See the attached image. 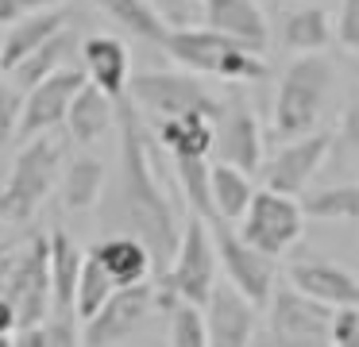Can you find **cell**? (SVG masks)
I'll list each match as a JSON object with an SVG mask.
<instances>
[{
  "mask_svg": "<svg viewBox=\"0 0 359 347\" xmlns=\"http://www.w3.org/2000/svg\"><path fill=\"white\" fill-rule=\"evenodd\" d=\"M0 347H16V339H12V336H0Z\"/></svg>",
  "mask_w": 359,
  "mask_h": 347,
  "instance_id": "b9f144b4",
  "label": "cell"
},
{
  "mask_svg": "<svg viewBox=\"0 0 359 347\" xmlns=\"http://www.w3.org/2000/svg\"><path fill=\"white\" fill-rule=\"evenodd\" d=\"M66 27H70L66 4L62 8H47V12H35V15H27V20L12 23L8 35H4V43H0V66H4V74H12L20 62H27L39 46H47L50 39L62 35Z\"/></svg>",
  "mask_w": 359,
  "mask_h": 347,
  "instance_id": "d6986e66",
  "label": "cell"
},
{
  "mask_svg": "<svg viewBox=\"0 0 359 347\" xmlns=\"http://www.w3.org/2000/svg\"><path fill=\"white\" fill-rule=\"evenodd\" d=\"M112 293H116V282L109 278V270H104L93 254H86L81 282H78V297H74V316H78L81 324H89L112 301Z\"/></svg>",
  "mask_w": 359,
  "mask_h": 347,
  "instance_id": "f546056e",
  "label": "cell"
},
{
  "mask_svg": "<svg viewBox=\"0 0 359 347\" xmlns=\"http://www.w3.org/2000/svg\"><path fill=\"white\" fill-rule=\"evenodd\" d=\"M332 27H336V39H340V46H348V50H359V0H340Z\"/></svg>",
  "mask_w": 359,
  "mask_h": 347,
  "instance_id": "836d02e7",
  "label": "cell"
},
{
  "mask_svg": "<svg viewBox=\"0 0 359 347\" xmlns=\"http://www.w3.org/2000/svg\"><path fill=\"white\" fill-rule=\"evenodd\" d=\"M151 4L158 8V15H163L170 27H194V8H197V0H151Z\"/></svg>",
  "mask_w": 359,
  "mask_h": 347,
  "instance_id": "74e56055",
  "label": "cell"
},
{
  "mask_svg": "<svg viewBox=\"0 0 359 347\" xmlns=\"http://www.w3.org/2000/svg\"><path fill=\"white\" fill-rule=\"evenodd\" d=\"M197 12H201V27L232 35L240 43L255 46V50H263L266 39H271L259 0H197Z\"/></svg>",
  "mask_w": 359,
  "mask_h": 347,
  "instance_id": "e0dca14e",
  "label": "cell"
},
{
  "mask_svg": "<svg viewBox=\"0 0 359 347\" xmlns=\"http://www.w3.org/2000/svg\"><path fill=\"white\" fill-rule=\"evenodd\" d=\"M158 308V290H151L147 282L143 285H128V290H116L112 301L86 324V347H112L132 339L135 332L147 324V316Z\"/></svg>",
  "mask_w": 359,
  "mask_h": 347,
  "instance_id": "7c38bea8",
  "label": "cell"
},
{
  "mask_svg": "<svg viewBox=\"0 0 359 347\" xmlns=\"http://www.w3.org/2000/svg\"><path fill=\"white\" fill-rule=\"evenodd\" d=\"M336 39L332 27V15L325 8L309 4V8H297V12L286 15L282 23V46L294 54H325V46Z\"/></svg>",
  "mask_w": 359,
  "mask_h": 347,
  "instance_id": "d4e9b609",
  "label": "cell"
},
{
  "mask_svg": "<svg viewBox=\"0 0 359 347\" xmlns=\"http://www.w3.org/2000/svg\"><path fill=\"white\" fill-rule=\"evenodd\" d=\"M336 135L344 139V143L351 147V151H359V97L351 100L348 108H344V116H340V131Z\"/></svg>",
  "mask_w": 359,
  "mask_h": 347,
  "instance_id": "f35d334b",
  "label": "cell"
},
{
  "mask_svg": "<svg viewBox=\"0 0 359 347\" xmlns=\"http://www.w3.org/2000/svg\"><path fill=\"white\" fill-rule=\"evenodd\" d=\"M62 158L66 147L55 131L20 143L16 162H12L4 185H0V220L4 224L32 220L39 212V205L50 197V189L62 185Z\"/></svg>",
  "mask_w": 359,
  "mask_h": 347,
  "instance_id": "277c9868",
  "label": "cell"
},
{
  "mask_svg": "<svg viewBox=\"0 0 359 347\" xmlns=\"http://www.w3.org/2000/svg\"><path fill=\"white\" fill-rule=\"evenodd\" d=\"M170 347H209V324H205V308L197 305H170Z\"/></svg>",
  "mask_w": 359,
  "mask_h": 347,
  "instance_id": "1f68e13d",
  "label": "cell"
},
{
  "mask_svg": "<svg viewBox=\"0 0 359 347\" xmlns=\"http://www.w3.org/2000/svg\"><path fill=\"white\" fill-rule=\"evenodd\" d=\"M12 332H20V316L12 308V301L0 297V336H12Z\"/></svg>",
  "mask_w": 359,
  "mask_h": 347,
  "instance_id": "60d3db41",
  "label": "cell"
},
{
  "mask_svg": "<svg viewBox=\"0 0 359 347\" xmlns=\"http://www.w3.org/2000/svg\"><path fill=\"white\" fill-rule=\"evenodd\" d=\"M89 254H93L104 270H109V278L116 282V290L143 285L151 278V270H155L151 251L135 236H109V239H101V243H97Z\"/></svg>",
  "mask_w": 359,
  "mask_h": 347,
  "instance_id": "ffe728a7",
  "label": "cell"
},
{
  "mask_svg": "<svg viewBox=\"0 0 359 347\" xmlns=\"http://www.w3.org/2000/svg\"><path fill=\"white\" fill-rule=\"evenodd\" d=\"M170 170L178 177V197L189 205V212L209 224H220L217 205H212V162L209 158H170Z\"/></svg>",
  "mask_w": 359,
  "mask_h": 347,
  "instance_id": "484cf974",
  "label": "cell"
},
{
  "mask_svg": "<svg viewBox=\"0 0 359 347\" xmlns=\"http://www.w3.org/2000/svg\"><path fill=\"white\" fill-rule=\"evenodd\" d=\"M104 197V162L93 154H78L62 170V205L70 212H86Z\"/></svg>",
  "mask_w": 359,
  "mask_h": 347,
  "instance_id": "83f0119b",
  "label": "cell"
},
{
  "mask_svg": "<svg viewBox=\"0 0 359 347\" xmlns=\"http://www.w3.org/2000/svg\"><path fill=\"white\" fill-rule=\"evenodd\" d=\"M86 69H58L55 77H47L43 85H35L32 93L24 97V120H20V143L27 139H39V135H50L58 123H66L70 116V104L81 89H86Z\"/></svg>",
  "mask_w": 359,
  "mask_h": 347,
  "instance_id": "4fadbf2b",
  "label": "cell"
},
{
  "mask_svg": "<svg viewBox=\"0 0 359 347\" xmlns=\"http://www.w3.org/2000/svg\"><path fill=\"white\" fill-rule=\"evenodd\" d=\"M120 116V100H112L109 93H101L93 81H86V89L74 97L70 116H66V131H70L74 143L93 147L101 135H109V128Z\"/></svg>",
  "mask_w": 359,
  "mask_h": 347,
  "instance_id": "44dd1931",
  "label": "cell"
},
{
  "mask_svg": "<svg viewBox=\"0 0 359 347\" xmlns=\"http://www.w3.org/2000/svg\"><path fill=\"white\" fill-rule=\"evenodd\" d=\"M328 347H359V308H336Z\"/></svg>",
  "mask_w": 359,
  "mask_h": 347,
  "instance_id": "d590c367",
  "label": "cell"
},
{
  "mask_svg": "<svg viewBox=\"0 0 359 347\" xmlns=\"http://www.w3.org/2000/svg\"><path fill=\"white\" fill-rule=\"evenodd\" d=\"M0 74H4V66H0Z\"/></svg>",
  "mask_w": 359,
  "mask_h": 347,
  "instance_id": "ee69618b",
  "label": "cell"
},
{
  "mask_svg": "<svg viewBox=\"0 0 359 347\" xmlns=\"http://www.w3.org/2000/svg\"><path fill=\"white\" fill-rule=\"evenodd\" d=\"M66 0H0V23L12 27V23L27 20L35 12H47V8H62Z\"/></svg>",
  "mask_w": 359,
  "mask_h": 347,
  "instance_id": "e575fe53",
  "label": "cell"
},
{
  "mask_svg": "<svg viewBox=\"0 0 359 347\" xmlns=\"http://www.w3.org/2000/svg\"><path fill=\"white\" fill-rule=\"evenodd\" d=\"M336 308L305 297L294 285H278L266 305V328L251 347H328L332 343Z\"/></svg>",
  "mask_w": 359,
  "mask_h": 347,
  "instance_id": "ba28073f",
  "label": "cell"
},
{
  "mask_svg": "<svg viewBox=\"0 0 359 347\" xmlns=\"http://www.w3.org/2000/svg\"><path fill=\"white\" fill-rule=\"evenodd\" d=\"M81 266L86 254L70 239V231L50 236V285H55V316H74V297H78Z\"/></svg>",
  "mask_w": 359,
  "mask_h": 347,
  "instance_id": "603a6c76",
  "label": "cell"
},
{
  "mask_svg": "<svg viewBox=\"0 0 359 347\" xmlns=\"http://www.w3.org/2000/svg\"><path fill=\"white\" fill-rule=\"evenodd\" d=\"M217 162H228V166L236 170H248V174H255V170H263V128H259V116L251 112L243 100H232V104L224 108V116H220L217 123Z\"/></svg>",
  "mask_w": 359,
  "mask_h": 347,
  "instance_id": "2e32d148",
  "label": "cell"
},
{
  "mask_svg": "<svg viewBox=\"0 0 359 347\" xmlns=\"http://www.w3.org/2000/svg\"><path fill=\"white\" fill-rule=\"evenodd\" d=\"M132 104L140 112H151L155 120H178V116H205V120L220 123L224 116V100L209 89L197 74L189 69H147L135 74L132 85Z\"/></svg>",
  "mask_w": 359,
  "mask_h": 347,
  "instance_id": "52a82bcc",
  "label": "cell"
},
{
  "mask_svg": "<svg viewBox=\"0 0 359 347\" xmlns=\"http://www.w3.org/2000/svg\"><path fill=\"white\" fill-rule=\"evenodd\" d=\"M212 239H217V254H220V270H224V282L232 290H240L243 297L255 308H266L278 290V266L271 254L255 251L240 231H232L228 224H212Z\"/></svg>",
  "mask_w": 359,
  "mask_h": 347,
  "instance_id": "30bf717a",
  "label": "cell"
},
{
  "mask_svg": "<svg viewBox=\"0 0 359 347\" xmlns=\"http://www.w3.org/2000/svg\"><path fill=\"white\" fill-rule=\"evenodd\" d=\"M309 220H359V185H328L302 200Z\"/></svg>",
  "mask_w": 359,
  "mask_h": 347,
  "instance_id": "4dcf8cb0",
  "label": "cell"
},
{
  "mask_svg": "<svg viewBox=\"0 0 359 347\" xmlns=\"http://www.w3.org/2000/svg\"><path fill=\"white\" fill-rule=\"evenodd\" d=\"M163 50L189 74L220 77V81H263L266 77V58L263 50L240 43L232 35H220L212 27H170Z\"/></svg>",
  "mask_w": 359,
  "mask_h": 347,
  "instance_id": "7a4b0ae2",
  "label": "cell"
},
{
  "mask_svg": "<svg viewBox=\"0 0 359 347\" xmlns=\"http://www.w3.org/2000/svg\"><path fill=\"white\" fill-rule=\"evenodd\" d=\"M70 54H74V31L66 27L62 35H55L47 46H39L32 58L20 62V66L12 69V85L32 93L35 85H43L47 77H55L58 69H66V58H70Z\"/></svg>",
  "mask_w": 359,
  "mask_h": 347,
  "instance_id": "f1b7e54d",
  "label": "cell"
},
{
  "mask_svg": "<svg viewBox=\"0 0 359 347\" xmlns=\"http://www.w3.org/2000/svg\"><path fill=\"white\" fill-rule=\"evenodd\" d=\"M16 347H50V332H47V324L16 332Z\"/></svg>",
  "mask_w": 359,
  "mask_h": 347,
  "instance_id": "ab89813d",
  "label": "cell"
},
{
  "mask_svg": "<svg viewBox=\"0 0 359 347\" xmlns=\"http://www.w3.org/2000/svg\"><path fill=\"white\" fill-rule=\"evenodd\" d=\"M93 4L101 8L112 23H120V27L132 31V35L143 39V43L163 46L166 35H170V23L158 15V8L151 4V0H93Z\"/></svg>",
  "mask_w": 359,
  "mask_h": 347,
  "instance_id": "4316f807",
  "label": "cell"
},
{
  "mask_svg": "<svg viewBox=\"0 0 359 347\" xmlns=\"http://www.w3.org/2000/svg\"><path fill=\"white\" fill-rule=\"evenodd\" d=\"M50 347H86V339L78 336V316H55L47 320Z\"/></svg>",
  "mask_w": 359,
  "mask_h": 347,
  "instance_id": "8d00e7d4",
  "label": "cell"
},
{
  "mask_svg": "<svg viewBox=\"0 0 359 347\" xmlns=\"http://www.w3.org/2000/svg\"><path fill=\"white\" fill-rule=\"evenodd\" d=\"M332 143H336L332 131H313V135L282 143L278 151L263 162V189L286 193V197H302L305 185L313 182V174L325 166Z\"/></svg>",
  "mask_w": 359,
  "mask_h": 347,
  "instance_id": "8fae6325",
  "label": "cell"
},
{
  "mask_svg": "<svg viewBox=\"0 0 359 347\" xmlns=\"http://www.w3.org/2000/svg\"><path fill=\"white\" fill-rule=\"evenodd\" d=\"M155 139L170 158H209L217 147V123L205 116H178V120H158Z\"/></svg>",
  "mask_w": 359,
  "mask_h": 347,
  "instance_id": "7402d4cb",
  "label": "cell"
},
{
  "mask_svg": "<svg viewBox=\"0 0 359 347\" xmlns=\"http://www.w3.org/2000/svg\"><path fill=\"white\" fill-rule=\"evenodd\" d=\"M217 274H220V254H217V239H212V224L189 212L178 254H174V262L166 266L163 285H158V301H163L166 308L178 305V301L205 308L212 297V290L220 285Z\"/></svg>",
  "mask_w": 359,
  "mask_h": 347,
  "instance_id": "8992f818",
  "label": "cell"
},
{
  "mask_svg": "<svg viewBox=\"0 0 359 347\" xmlns=\"http://www.w3.org/2000/svg\"><path fill=\"white\" fill-rule=\"evenodd\" d=\"M20 120H24V93L16 85H0V151L20 135Z\"/></svg>",
  "mask_w": 359,
  "mask_h": 347,
  "instance_id": "d6a6232c",
  "label": "cell"
},
{
  "mask_svg": "<svg viewBox=\"0 0 359 347\" xmlns=\"http://www.w3.org/2000/svg\"><path fill=\"white\" fill-rule=\"evenodd\" d=\"M0 297L12 301L20 316V332L47 324L55 308V285H50V236H35L24 247L0 251Z\"/></svg>",
  "mask_w": 359,
  "mask_h": 347,
  "instance_id": "5b68a950",
  "label": "cell"
},
{
  "mask_svg": "<svg viewBox=\"0 0 359 347\" xmlns=\"http://www.w3.org/2000/svg\"><path fill=\"white\" fill-rule=\"evenodd\" d=\"M120 170L101 208V224L112 236H135L151 251L158 270H166L178 254L186 216L178 212V197L166 185L158 166V139L143 128V116L135 104L120 100Z\"/></svg>",
  "mask_w": 359,
  "mask_h": 347,
  "instance_id": "6da1fadb",
  "label": "cell"
},
{
  "mask_svg": "<svg viewBox=\"0 0 359 347\" xmlns=\"http://www.w3.org/2000/svg\"><path fill=\"white\" fill-rule=\"evenodd\" d=\"M0 231H4V220H0Z\"/></svg>",
  "mask_w": 359,
  "mask_h": 347,
  "instance_id": "7bdbcfd3",
  "label": "cell"
},
{
  "mask_svg": "<svg viewBox=\"0 0 359 347\" xmlns=\"http://www.w3.org/2000/svg\"><path fill=\"white\" fill-rule=\"evenodd\" d=\"M305 220H309V216H305V208L297 197H286V193H274V189H263V185H259L248 216L240 220V236L248 239L255 251L271 254V259H282V254L302 239Z\"/></svg>",
  "mask_w": 359,
  "mask_h": 347,
  "instance_id": "9c48e42d",
  "label": "cell"
},
{
  "mask_svg": "<svg viewBox=\"0 0 359 347\" xmlns=\"http://www.w3.org/2000/svg\"><path fill=\"white\" fill-rule=\"evenodd\" d=\"M332 62L325 54H297L286 66L274 93V108H271V131L274 139L290 143L317 131V120L325 112V100L332 93Z\"/></svg>",
  "mask_w": 359,
  "mask_h": 347,
  "instance_id": "3957f363",
  "label": "cell"
},
{
  "mask_svg": "<svg viewBox=\"0 0 359 347\" xmlns=\"http://www.w3.org/2000/svg\"><path fill=\"white\" fill-rule=\"evenodd\" d=\"M286 282L328 308H359V274H351L340 262H328V259L290 262Z\"/></svg>",
  "mask_w": 359,
  "mask_h": 347,
  "instance_id": "9a60e30c",
  "label": "cell"
},
{
  "mask_svg": "<svg viewBox=\"0 0 359 347\" xmlns=\"http://www.w3.org/2000/svg\"><path fill=\"white\" fill-rule=\"evenodd\" d=\"M205 324H209V347H251L259 336V308L220 282L205 305Z\"/></svg>",
  "mask_w": 359,
  "mask_h": 347,
  "instance_id": "5bb4252c",
  "label": "cell"
},
{
  "mask_svg": "<svg viewBox=\"0 0 359 347\" xmlns=\"http://www.w3.org/2000/svg\"><path fill=\"white\" fill-rule=\"evenodd\" d=\"M259 185L251 182L248 170H236L228 162H212V205H217L220 224H240L255 200Z\"/></svg>",
  "mask_w": 359,
  "mask_h": 347,
  "instance_id": "cb8c5ba5",
  "label": "cell"
},
{
  "mask_svg": "<svg viewBox=\"0 0 359 347\" xmlns=\"http://www.w3.org/2000/svg\"><path fill=\"white\" fill-rule=\"evenodd\" d=\"M81 58H86V77L97 85L101 93H109L112 100L128 97L132 85V58L128 46L116 35H89L81 43Z\"/></svg>",
  "mask_w": 359,
  "mask_h": 347,
  "instance_id": "ac0fdd59",
  "label": "cell"
}]
</instances>
